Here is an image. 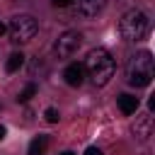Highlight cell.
I'll return each mask as SVG.
<instances>
[{
	"label": "cell",
	"instance_id": "obj_1",
	"mask_svg": "<svg viewBox=\"0 0 155 155\" xmlns=\"http://www.w3.org/2000/svg\"><path fill=\"white\" fill-rule=\"evenodd\" d=\"M82 68H85L87 78H90L97 87H104V85L114 78L116 63H114V58H111V53H109L107 48H94V51L87 53Z\"/></svg>",
	"mask_w": 155,
	"mask_h": 155
},
{
	"label": "cell",
	"instance_id": "obj_2",
	"mask_svg": "<svg viewBox=\"0 0 155 155\" xmlns=\"http://www.w3.org/2000/svg\"><path fill=\"white\" fill-rule=\"evenodd\" d=\"M153 75H155V68H153L150 51H140V53H133L128 58V65H126V80H128V85H133V87H148L153 82Z\"/></svg>",
	"mask_w": 155,
	"mask_h": 155
},
{
	"label": "cell",
	"instance_id": "obj_3",
	"mask_svg": "<svg viewBox=\"0 0 155 155\" xmlns=\"http://www.w3.org/2000/svg\"><path fill=\"white\" fill-rule=\"evenodd\" d=\"M150 29V19L140 10H128L119 22V34L124 41H140Z\"/></svg>",
	"mask_w": 155,
	"mask_h": 155
},
{
	"label": "cell",
	"instance_id": "obj_4",
	"mask_svg": "<svg viewBox=\"0 0 155 155\" xmlns=\"http://www.w3.org/2000/svg\"><path fill=\"white\" fill-rule=\"evenodd\" d=\"M7 31H10V39H12L15 44H27V41H31V39L36 36L39 22H36L31 15H17V17L10 19Z\"/></svg>",
	"mask_w": 155,
	"mask_h": 155
},
{
	"label": "cell",
	"instance_id": "obj_5",
	"mask_svg": "<svg viewBox=\"0 0 155 155\" xmlns=\"http://www.w3.org/2000/svg\"><path fill=\"white\" fill-rule=\"evenodd\" d=\"M80 44H82L80 31H63V34L56 39L53 51L58 53V58H70V56H73V53L80 48Z\"/></svg>",
	"mask_w": 155,
	"mask_h": 155
},
{
	"label": "cell",
	"instance_id": "obj_6",
	"mask_svg": "<svg viewBox=\"0 0 155 155\" xmlns=\"http://www.w3.org/2000/svg\"><path fill=\"white\" fill-rule=\"evenodd\" d=\"M63 78H65V82H68L70 87H80L82 80H85V68H82L80 63H70V65L63 70Z\"/></svg>",
	"mask_w": 155,
	"mask_h": 155
},
{
	"label": "cell",
	"instance_id": "obj_7",
	"mask_svg": "<svg viewBox=\"0 0 155 155\" xmlns=\"http://www.w3.org/2000/svg\"><path fill=\"white\" fill-rule=\"evenodd\" d=\"M78 10H80L82 17H97L104 10V0H80Z\"/></svg>",
	"mask_w": 155,
	"mask_h": 155
},
{
	"label": "cell",
	"instance_id": "obj_8",
	"mask_svg": "<svg viewBox=\"0 0 155 155\" xmlns=\"http://www.w3.org/2000/svg\"><path fill=\"white\" fill-rule=\"evenodd\" d=\"M119 109H121L124 114H136V109H138V97H133V94H121V97H119Z\"/></svg>",
	"mask_w": 155,
	"mask_h": 155
},
{
	"label": "cell",
	"instance_id": "obj_9",
	"mask_svg": "<svg viewBox=\"0 0 155 155\" xmlns=\"http://www.w3.org/2000/svg\"><path fill=\"white\" fill-rule=\"evenodd\" d=\"M150 131H153V119H150V116H143V121L133 126V133H136L140 140H148V138H150Z\"/></svg>",
	"mask_w": 155,
	"mask_h": 155
},
{
	"label": "cell",
	"instance_id": "obj_10",
	"mask_svg": "<svg viewBox=\"0 0 155 155\" xmlns=\"http://www.w3.org/2000/svg\"><path fill=\"white\" fill-rule=\"evenodd\" d=\"M46 148H48V136H36L29 143V155H44Z\"/></svg>",
	"mask_w": 155,
	"mask_h": 155
},
{
	"label": "cell",
	"instance_id": "obj_11",
	"mask_svg": "<svg viewBox=\"0 0 155 155\" xmlns=\"http://www.w3.org/2000/svg\"><path fill=\"white\" fill-rule=\"evenodd\" d=\"M22 65H24V53H22V51H15V53H10V58H7V63H5L7 73H15V70H19Z\"/></svg>",
	"mask_w": 155,
	"mask_h": 155
},
{
	"label": "cell",
	"instance_id": "obj_12",
	"mask_svg": "<svg viewBox=\"0 0 155 155\" xmlns=\"http://www.w3.org/2000/svg\"><path fill=\"white\" fill-rule=\"evenodd\" d=\"M34 94H36V85H34V82H29V85H27V87H24V90L19 92L17 102H29V99H31Z\"/></svg>",
	"mask_w": 155,
	"mask_h": 155
},
{
	"label": "cell",
	"instance_id": "obj_13",
	"mask_svg": "<svg viewBox=\"0 0 155 155\" xmlns=\"http://www.w3.org/2000/svg\"><path fill=\"white\" fill-rule=\"evenodd\" d=\"M44 119H46L48 124H58V119H61V114H58V109H53V107H48V109L44 111Z\"/></svg>",
	"mask_w": 155,
	"mask_h": 155
},
{
	"label": "cell",
	"instance_id": "obj_14",
	"mask_svg": "<svg viewBox=\"0 0 155 155\" xmlns=\"http://www.w3.org/2000/svg\"><path fill=\"white\" fill-rule=\"evenodd\" d=\"M51 2H53L56 7H68V5H73L75 0H51Z\"/></svg>",
	"mask_w": 155,
	"mask_h": 155
},
{
	"label": "cell",
	"instance_id": "obj_15",
	"mask_svg": "<svg viewBox=\"0 0 155 155\" xmlns=\"http://www.w3.org/2000/svg\"><path fill=\"white\" fill-rule=\"evenodd\" d=\"M85 155H104V153H102L99 148H94V145H92V148H87V150H85Z\"/></svg>",
	"mask_w": 155,
	"mask_h": 155
},
{
	"label": "cell",
	"instance_id": "obj_16",
	"mask_svg": "<svg viewBox=\"0 0 155 155\" xmlns=\"http://www.w3.org/2000/svg\"><path fill=\"white\" fill-rule=\"evenodd\" d=\"M5 133H7V128H5V126H0V140L5 138Z\"/></svg>",
	"mask_w": 155,
	"mask_h": 155
},
{
	"label": "cell",
	"instance_id": "obj_17",
	"mask_svg": "<svg viewBox=\"0 0 155 155\" xmlns=\"http://www.w3.org/2000/svg\"><path fill=\"white\" fill-rule=\"evenodd\" d=\"M5 31H7V27H5V24H2V22H0V36H2V34H5Z\"/></svg>",
	"mask_w": 155,
	"mask_h": 155
},
{
	"label": "cell",
	"instance_id": "obj_18",
	"mask_svg": "<svg viewBox=\"0 0 155 155\" xmlns=\"http://www.w3.org/2000/svg\"><path fill=\"white\" fill-rule=\"evenodd\" d=\"M61 155H75V153H70V150H65V153H61Z\"/></svg>",
	"mask_w": 155,
	"mask_h": 155
}]
</instances>
